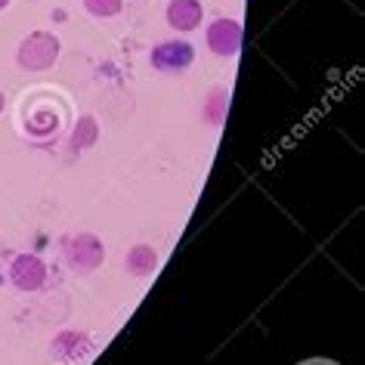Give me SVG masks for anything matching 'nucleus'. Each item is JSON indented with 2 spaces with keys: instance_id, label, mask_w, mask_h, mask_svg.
Listing matches in <instances>:
<instances>
[{
  "instance_id": "0eeeda50",
  "label": "nucleus",
  "mask_w": 365,
  "mask_h": 365,
  "mask_svg": "<svg viewBox=\"0 0 365 365\" xmlns=\"http://www.w3.org/2000/svg\"><path fill=\"white\" fill-rule=\"evenodd\" d=\"M155 267H158V254H155V248H149V245H136V248H130V254H127V269H130L133 276H149V272H155Z\"/></svg>"
},
{
  "instance_id": "9b49d317",
  "label": "nucleus",
  "mask_w": 365,
  "mask_h": 365,
  "mask_svg": "<svg viewBox=\"0 0 365 365\" xmlns=\"http://www.w3.org/2000/svg\"><path fill=\"white\" fill-rule=\"evenodd\" d=\"M6 6H10V0H0V10H6Z\"/></svg>"
},
{
  "instance_id": "1a4fd4ad",
  "label": "nucleus",
  "mask_w": 365,
  "mask_h": 365,
  "mask_svg": "<svg viewBox=\"0 0 365 365\" xmlns=\"http://www.w3.org/2000/svg\"><path fill=\"white\" fill-rule=\"evenodd\" d=\"M93 136H96V124H93V118H81V127H75V145H90L93 143Z\"/></svg>"
},
{
  "instance_id": "9d476101",
  "label": "nucleus",
  "mask_w": 365,
  "mask_h": 365,
  "mask_svg": "<svg viewBox=\"0 0 365 365\" xmlns=\"http://www.w3.org/2000/svg\"><path fill=\"white\" fill-rule=\"evenodd\" d=\"M4 108H6V96L0 93V112H4Z\"/></svg>"
},
{
  "instance_id": "6e6552de",
  "label": "nucleus",
  "mask_w": 365,
  "mask_h": 365,
  "mask_svg": "<svg viewBox=\"0 0 365 365\" xmlns=\"http://www.w3.org/2000/svg\"><path fill=\"white\" fill-rule=\"evenodd\" d=\"M84 10L96 19H112L124 10V0H84Z\"/></svg>"
},
{
  "instance_id": "39448f33",
  "label": "nucleus",
  "mask_w": 365,
  "mask_h": 365,
  "mask_svg": "<svg viewBox=\"0 0 365 365\" xmlns=\"http://www.w3.org/2000/svg\"><path fill=\"white\" fill-rule=\"evenodd\" d=\"M207 47L217 56H235L242 50V25L235 19H217L207 29Z\"/></svg>"
},
{
  "instance_id": "20e7f679",
  "label": "nucleus",
  "mask_w": 365,
  "mask_h": 365,
  "mask_svg": "<svg viewBox=\"0 0 365 365\" xmlns=\"http://www.w3.org/2000/svg\"><path fill=\"white\" fill-rule=\"evenodd\" d=\"M10 282L19 291H41L47 282V263L38 254H19L10 263Z\"/></svg>"
},
{
  "instance_id": "f03ea898",
  "label": "nucleus",
  "mask_w": 365,
  "mask_h": 365,
  "mask_svg": "<svg viewBox=\"0 0 365 365\" xmlns=\"http://www.w3.org/2000/svg\"><path fill=\"white\" fill-rule=\"evenodd\" d=\"M66 257H68V263H71L75 269L93 272V269L103 267L106 248H103V242H99L96 235L81 232V235H71V239L66 242Z\"/></svg>"
},
{
  "instance_id": "423d86ee",
  "label": "nucleus",
  "mask_w": 365,
  "mask_h": 365,
  "mask_svg": "<svg viewBox=\"0 0 365 365\" xmlns=\"http://www.w3.org/2000/svg\"><path fill=\"white\" fill-rule=\"evenodd\" d=\"M164 16L173 31H195L205 19V6L202 0H170Z\"/></svg>"
},
{
  "instance_id": "7ed1b4c3",
  "label": "nucleus",
  "mask_w": 365,
  "mask_h": 365,
  "mask_svg": "<svg viewBox=\"0 0 365 365\" xmlns=\"http://www.w3.org/2000/svg\"><path fill=\"white\" fill-rule=\"evenodd\" d=\"M192 59H195V50H192V43L189 41H164L158 43V47L152 50V68H158V71H168V75H177V71H186L189 66H192Z\"/></svg>"
},
{
  "instance_id": "f257e3e1",
  "label": "nucleus",
  "mask_w": 365,
  "mask_h": 365,
  "mask_svg": "<svg viewBox=\"0 0 365 365\" xmlns=\"http://www.w3.org/2000/svg\"><path fill=\"white\" fill-rule=\"evenodd\" d=\"M59 50H62V43H59L56 34L34 31L19 43L16 62H19V68H25V71H47V68L56 66Z\"/></svg>"
}]
</instances>
